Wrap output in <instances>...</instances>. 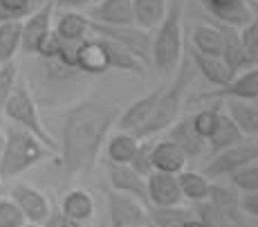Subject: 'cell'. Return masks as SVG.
<instances>
[{"mask_svg":"<svg viewBox=\"0 0 258 227\" xmlns=\"http://www.w3.org/2000/svg\"><path fill=\"white\" fill-rule=\"evenodd\" d=\"M117 122V110L101 101L86 99L68 110L63 120V144L58 146L68 176L88 174L94 166L108 131Z\"/></svg>","mask_w":258,"mask_h":227,"instance_id":"1","label":"cell"},{"mask_svg":"<svg viewBox=\"0 0 258 227\" xmlns=\"http://www.w3.org/2000/svg\"><path fill=\"white\" fill-rule=\"evenodd\" d=\"M184 0H168V12L164 21L155 27L151 38V66L162 75H173L184 56Z\"/></svg>","mask_w":258,"mask_h":227,"instance_id":"2","label":"cell"},{"mask_svg":"<svg viewBox=\"0 0 258 227\" xmlns=\"http://www.w3.org/2000/svg\"><path fill=\"white\" fill-rule=\"evenodd\" d=\"M54 151H49L38 137H34L29 131L21 126H9L5 131V146L0 151V178H16L27 169L36 166L49 157Z\"/></svg>","mask_w":258,"mask_h":227,"instance_id":"3","label":"cell"},{"mask_svg":"<svg viewBox=\"0 0 258 227\" xmlns=\"http://www.w3.org/2000/svg\"><path fill=\"white\" fill-rule=\"evenodd\" d=\"M193 70H196V68H193V63H191V56H188L184 50V56H182L180 66L173 72V81L168 83V86H164V90H162L157 108H155V112H153V120L148 122L142 140L144 137H153L160 131H166V128L180 117L182 106H184V101H186L188 86H191V81H193Z\"/></svg>","mask_w":258,"mask_h":227,"instance_id":"4","label":"cell"},{"mask_svg":"<svg viewBox=\"0 0 258 227\" xmlns=\"http://www.w3.org/2000/svg\"><path fill=\"white\" fill-rule=\"evenodd\" d=\"M3 117H7L14 126H21V128H25V131H29L34 137H38L49 151L58 153L56 140H54V137L49 135L47 128L43 126L41 112H38V103H36V99H34L29 86L23 81V79H18L16 86H14L12 95H9L7 103H5Z\"/></svg>","mask_w":258,"mask_h":227,"instance_id":"5","label":"cell"},{"mask_svg":"<svg viewBox=\"0 0 258 227\" xmlns=\"http://www.w3.org/2000/svg\"><path fill=\"white\" fill-rule=\"evenodd\" d=\"M254 162H258V142H240V144L229 146V149L220 153H213V157L202 174L209 180H213V178H229L236 171L254 164Z\"/></svg>","mask_w":258,"mask_h":227,"instance_id":"6","label":"cell"},{"mask_svg":"<svg viewBox=\"0 0 258 227\" xmlns=\"http://www.w3.org/2000/svg\"><path fill=\"white\" fill-rule=\"evenodd\" d=\"M162 90H164V86H157L155 90H151L148 95L140 97V99H135L131 106L123 108L121 115L117 117V128L119 131L133 133L135 137H140L142 140L148 122L153 120V112H155V108H157V101H160Z\"/></svg>","mask_w":258,"mask_h":227,"instance_id":"7","label":"cell"},{"mask_svg":"<svg viewBox=\"0 0 258 227\" xmlns=\"http://www.w3.org/2000/svg\"><path fill=\"white\" fill-rule=\"evenodd\" d=\"M222 101V99H245L256 101L258 99V66H251L247 70L238 72L227 86L216 88L213 92H202V95L193 97L191 101Z\"/></svg>","mask_w":258,"mask_h":227,"instance_id":"8","label":"cell"},{"mask_svg":"<svg viewBox=\"0 0 258 227\" xmlns=\"http://www.w3.org/2000/svg\"><path fill=\"white\" fill-rule=\"evenodd\" d=\"M54 5L52 3H43L38 9H32L27 16L23 18V41H21V50L29 56L36 54V47L43 38L52 32V21H54Z\"/></svg>","mask_w":258,"mask_h":227,"instance_id":"9","label":"cell"},{"mask_svg":"<svg viewBox=\"0 0 258 227\" xmlns=\"http://www.w3.org/2000/svg\"><path fill=\"white\" fill-rule=\"evenodd\" d=\"M108 214H110V227H131V225L151 223L142 202L128 194H119V191L108 194Z\"/></svg>","mask_w":258,"mask_h":227,"instance_id":"10","label":"cell"},{"mask_svg":"<svg viewBox=\"0 0 258 227\" xmlns=\"http://www.w3.org/2000/svg\"><path fill=\"white\" fill-rule=\"evenodd\" d=\"M148 207H177L182 205V189L177 176L164 171H151L146 176Z\"/></svg>","mask_w":258,"mask_h":227,"instance_id":"11","label":"cell"},{"mask_svg":"<svg viewBox=\"0 0 258 227\" xmlns=\"http://www.w3.org/2000/svg\"><path fill=\"white\" fill-rule=\"evenodd\" d=\"M9 198L18 205V209L23 211L27 223H36L43 225L49 216V200L43 191H38L32 185H16L9 191Z\"/></svg>","mask_w":258,"mask_h":227,"instance_id":"12","label":"cell"},{"mask_svg":"<svg viewBox=\"0 0 258 227\" xmlns=\"http://www.w3.org/2000/svg\"><path fill=\"white\" fill-rule=\"evenodd\" d=\"M108 180L112 185V191L119 194H128L137 198L142 205H148V189H146V178L137 174L131 164H108Z\"/></svg>","mask_w":258,"mask_h":227,"instance_id":"13","label":"cell"},{"mask_svg":"<svg viewBox=\"0 0 258 227\" xmlns=\"http://www.w3.org/2000/svg\"><path fill=\"white\" fill-rule=\"evenodd\" d=\"M166 131H168L166 140H171L173 144L180 146V149L186 153V157H200L202 153H207V149H209L207 140H202V137L196 133V128H193L191 115L177 117Z\"/></svg>","mask_w":258,"mask_h":227,"instance_id":"14","label":"cell"},{"mask_svg":"<svg viewBox=\"0 0 258 227\" xmlns=\"http://www.w3.org/2000/svg\"><path fill=\"white\" fill-rule=\"evenodd\" d=\"M90 21L108 27H131L133 5L131 0H99L90 9Z\"/></svg>","mask_w":258,"mask_h":227,"instance_id":"15","label":"cell"},{"mask_svg":"<svg viewBox=\"0 0 258 227\" xmlns=\"http://www.w3.org/2000/svg\"><path fill=\"white\" fill-rule=\"evenodd\" d=\"M216 23V21H213ZM218 27H220L222 32V52H220V59L225 61V66L229 68L231 75H238V72L247 70V68H251L254 63L249 61V56H247L245 47H242L240 43V34H238L236 27H229V25H220V23H216Z\"/></svg>","mask_w":258,"mask_h":227,"instance_id":"16","label":"cell"},{"mask_svg":"<svg viewBox=\"0 0 258 227\" xmlns=\"http://www.w3.org/2000/svg\"><path fill=\"white\" fill-rule=\"evenodd\" d=\"M77 70L86 75H103L110 70L108 52L101 38H83L77 47Z\"/></svg>","mask_w":258,"mask_h":227,"instance_id":"17","label":"cell"},{"mask_svg":"<svg viewBox=\"0 0 258 227\" xmlns=\"http://www.w3.org/2000/svg\"><path fill=\"white\" fill-rule=\"evenodd\" d=\"M186 54L191 56V63L207 81L211 83L213 88H220V86H227V83L234 79V75L229 72V68L225 66L220 56H211V54H202L198 50H193L191 45H184Z\"/></svg>","mask_w":258,"mask_h":227,"instance_id":"18","label":"cell"},{"mask_svg":"<svg viewBox=\"0 0 258 227\" xmlns=\"http://www.w3.org/2000/svg\"><path fill=\"white\" fill-rule=\"evenodd\" d=\"M90 16H86L83 12H77V9H63V14L56 18L54 23V32L61 41L68 43H81L83 38H88L90 34Z\"/></svg>","mask_w":258,"mask_h":227,"instance_id":"19","label":"cell"},{"mask_svg":"<svg viewBox=\"0 0 258 227\" xmlns=\"http://www.w3.org/2000/svg\"><path fill=\"white\" fill-rule=\"evenodd\" d=\"M186 153L171 140H162L153 144V171H164V174L177 176L186 169Z\"/></svg>","mask_w":258,"mask_h":227,"instance_id":"20","label":"cell"},{"mask_svg":"<svg viewBox=\"0 0 258 227\" xmlns=\"http://www.w3.org/2000/svg\"><path fill=\"white\" fill-rule=\"evenodd\" d=\"M225 112L234 120V124L240 128L245 137H256L258 135V103L256 101H245V99H222Z\"/></svg>","mask_w":258,"mask_h":227,"instance_id":"21","label":"cell"},{"mask_svg":"<svg viewBox=\"0 0 258 227\" xmlns=\"http://www.w3.org/2000/svg\"><path fill=\"white\" fill-rule=\"evenodd\" d=\"M133 5V25L153 32L168 12V0H131Z\"/></svg>","mask_w":258,"mask_h":227,"instance_id":"22","label":"cell"},{"mask_svg":"<svg viewBox=\"0 0 258 227\" xmlns=\"http://www.w3.org/2000/svg\"><path fill=\"white\" fill-rule=\"evenodd\" d=\"M209 202L218 207L227 218L231 220V225L240 223L242 218V209H240V191L236 189L234 185L227 187V185H211V191H209Z\"/></svg>","mask_w":258,"mask_h":227,"instance_id":"23","label":"cell"},{"mask_svg":"<svg viewBox=\"0 0 258 227\" xmlns=\"http://www.w3.org/2000/svg\"><path fill=\"white\" fill-rule=\"evenodd\" d=\"M61 211L77 223H86L94 216V198L86 189H70L63 196Z\"/></svg>","mask_w":258,"mask_h":227,"instance_id":"24","label":"cell"},{"mask_svg":"<svg viewBox=\"0 0 258 227\" xmlns=\"http://www.w3.org/2000/svg\"><path fill=\"white\" fill-rule=\"evenodd\" d=\"M240 142H245V135L240 133V128L234 124V120H231L225 110H220L218 126H216V131H213V135L209 137V142H207V144H209V149L213 153H220V151L229 149V146L240 144Z\"/></svg>","mask_w":258,"mask_h":227,"instance_id":"25","label":"cell"},{"mask_svg":"<svg viewBox=\"0 0 258 227\" xmlns=\"http://www.w3.org/2000/svg\"><path fill=\"white\" fill-rule=\"evenodd\" d=\"M191 47L202 54L220 56L222 52V32L216 23H202L193 27L191 34Z\"/></svg>","mask_w":258,"mask_h":227,"instance_id":"26","label":"cell"},{"mask_svg":"<svg viewBox=\"0 0 258 227\" xmlns=\"http://www.w3.org/2000/svg\"><path fill=\"white\" fill-rule=\"evenodd\" d=\"M140 144V137H135L133 133L126 131H117L110 140L106 142V157L112 164H128L133 160Z\"/></svg>","mask_w":258,"mask_h":227,"instance_id":"27","label":"cell"},{"mask_svg":"<svg viewBox=\"0 0 258 227\" xmlns=\"http://www.w3.org/2000/svg\"><path fill=\"white\" fill-rule=\"evenodd\" d=\"M177 182H180V189H182V198L191 202L207 200L213 185L202 171H186V169L177 174Z\"/></svg>","mask_w":258,"mask_h":227,"instance_id":"28","label":"cell"},{"mask_svg":"<svg viewBox=\"0 0 258 227\" xmlns=\"http://www.w3.org/2000/svg\"><path fill=\"white\" fill-rule=\"evenodd\" d=\"M23 41V21L0 23V63H9L21 52Z\"/></svg>","mask_w":258,"mask_h":227,"instance_id":"29","label":"cell"},{"mask_svg":"<svg viewBox=\"0 0 258 227\" xmlns=\"http://www.w3.org/2000/svg\"><path fill=\"white\" fill-rule=\"evenodd\" d=\"M101 41H103V47H106V52H108L110 68H115V70H121V72H137V75H144V63L137 61V59L133 56L128 50H123L121 45L108 41V38H101Z\"/></svg>","mask_w":258,"mask_h":227,"instance_id":"30","label":"cell"},{"mask_svg":"<svg viewBox=\"0 0 258 227\" xmlns=\"http://www.w3.org/2000/svg\"><path fill=\"white\" fill-rule=\"evenodd\" d=\"M191 218V211L184 207H151L148 220L153 227H180Z\"/></svg>","mask_w":258,"mask_h":227,"instance_id":"31","label":"cell"},{"mask_svg":"<svg viewBox=\"0 0 258 227\" xmlns=\"http://www.w3.org/2000/svg\"><path fill=\"white\" fill-rule=\"evenodd\" d=\"M218 120H220V106L205 108V110H198L191 115V124L196 128V133L207 142H209V137L213 135V131H216Z\"/></svg>","mask_w":258,"mask_h":227,"instance_id":"32","label":"cell"},{"mask_svg":"<svg viewBox=\"0 0 258 227\" xmlns=\"http://www.w3.org/2000/svg\"><path fill=\"white\" fill-rule=\"evenodd\" d=\"M196 218L207 227H231V220L209 200L196 202Z\"/></svg>","mask_w":258,"mask_h":227,"instance_id":"33","label":"cell"},{"mask_svg":"<svg viewBox=\"0 0 258 227\" xmlns=\"http://www.w3.org/2000/svg\"><path fill=\"white\" fill-rule=\"evenodd\" d=\"M16 81H18V66H16V61L3 63V66H0V120H3L5 103H7L9 95H12Z\"/></svg>","mask_w":258,"mask_h":227,"instance_id":"34","label":"cell"},{"mask_svg":"<svg viewBox=\"0 0 258 227\" xmlns=\"http://www.w3.org/2000/svg\"><path fill=\"white\" fill-rule=\"evenodd\" d=\"M128 164H131L137 174H142L144 178L151 174V171H153V142H151V137H144V140H140L135 155H133V160L128 162Z\"/></svg>","mask_w":258,"mask_h":227,"instance_id":"35","label":"cell"},{"mask_svg":"<svg viewBox=\"0 0 258 227\" xmlns=\"http://www.w3.org/2000/svg\"><path fill=\"white\" fill-rule=\"evenodd\" d=\"M34 9V0H0V23L23 21Z\"/></svg>","mask_w":258,"mask_h":227,"instance_id":"36","label":"cell"},{"mask_svg":"<svg viewBox=\"0 0 258 227\" xmlns=\"http://www.w3.org/2000/svg\"><path fill=\"white\" fill-rule=\"evenodd\" d=\"M229 178H231V185H234L238 191H242V194H256L258 191V162L236 171V174Z\"/></svg>","mask_w":258,"mask_h":227,"instance_id":"37","label":"cell"},{"mask_svg":"<svg viewBox=\"0 0 258 227\" xmlns=\"http://www.w3.org/2000/svg\"><path fill=\"white\" fill-rule=\"evenodd\" d=\"M238 34H240V43L245 47L249 61L254 66H258V18L254 16L245 27L238 29Z\"/></svg>","mask_w":258,"mask_h":227,"instance_id":"38","label":"cell"},{"mask_svg":"<svg viewBox=\"0 0 258 227\" xmlns=\"http://www.w3.org/2000/svg\"><path fill=\"white\" fill-rule=\"evenodd\" d=\"M27 223L23 211L12 198H0V227H21Z\"/></svg>","mask_w":258,"mask_h":227,"instance_id":"39","label":"cell"},{"mask_svg":"<svg viewBox=\"0 0 258 227\" xmlns=\"http://www.w3.org/2000/svg\"><path fill=\"white\" fill-rule=\"evenodd\" d=\"M43 227H81V223L68 218L61 209H56V211H49V216H47L45 223H43Z\"/></svg>","mask_w":258,"mask_h":227,"instance_id":"40","label":"cell"},{"mask_svg":"<svg viewBox=\"0 0 258 227\" xmlns=\"http://www.w3.org/2000/svg\"><path fill=\"white\" fill-rule=\"evenodd\" d=\"M240 209L245 211V214L258 218V191L256 194H242L240 196Z\"/></svg>","mask_w":258,"mask_h":227,"instance_id":"41","label":"cell"},{"mask_svg":"<svg viewBox=\"0 0 258 227\" xmlns=\"http://www.w3.org/2000/svg\"><path fill=\"white\" fill-rule=\"evenodd\" d=\"M47 3H52L54 7H61V9H77V12H81L83 7H88L94 0H47Z\"/></svg>","mask_w":258,"mask_h":227,"instance_id":"42","label":"cell"},{"mask_svg":"<svg viewBox=\"0 0 258 227\" xmlns=\"http://www.w3.org/2000/svg\"><path fill=\"white\" fill-rule=\"evenodd\" d=\"M180 227H207V225H205V223H200L198 218H188L186 223H182Z\"/></svg>","mask_w":258,"mask_h":227,"instance_id":"43","label":"cell"},{"mask_svg":"<svg viewBox=\"0 0 258 227\" xmlns=\"http://www.w3.org/2000/svg\"><path fill=\"white\" fill-rule=\"evenodd\" d=\"M3 146H5V131L0 128V151H3Z\"/></svg>","mask_w":258,"mask_h":227,"instance_id":"44","label":"cell"},{"mask_svg":"<svg viewBox=\"0 0 258 227\" xmlns=\"http://www.w3.org/2000/svg\"><path fill=\"white\" fill-rule=\"evenodd\" d=\"M251 12H254V16L258 18V3H256V5H251Z\"/></svg>","mask_w":258,"mask_h":227,"instance_id":"45","label":"cell"},{"mask_svg":"<svg viewBox=\"0 0 258 227\" xmlns=\"http://www.w3.org/2000/svg\"><path fill=\"white\" fill-rule=\"evenodd\" d=\"M21 227H43V225H36V223H23Z\"/></svg>","mask_w":258,"mask_h":227,"instance_id":"46","label":"cell"},{"mask_svg":"<svg viewBox=\"0 0 258 227\" xmlns=\"http://www.w3.org/2000/svg\"><path fill=\"white\" fill-rule=\"evenodd\" d=\"M131 227H153V225L148 223V225H131Z\"/></svg>","mask_w":258,"mask_h":227,"instance_id":"47","label":"cell"},{"mask_svg":"<svg viewBox=\"0 0 258 227\" xmlns=\"http://www.w3.org/2000/svg\"><path fill=\"white\" fill-rule=\"evenodd\" d=\"M247 3H249V5H256V3H258V0H247Z\"/></svg>","mask_w":258,"mask_h":227,"instance_id":"48","label":"cell"},{"mask_svg":"<svg viewBox=\"0 0 258 227\" xmlns=\"http://www.w3.org/2000/svg\"><path fill=\"white\" fill-rule=\"evenodd\" d=\"M0 194H3V178H0Z\"/></svg>","mask_w":258,"mask_h":227,"instance_id":"49","label":"cell"},{"mask_svg":"<svg viewBox=\"0 0 258 227\" xmlns=\"http://www.w3.org/2000/svg\"><path fill=\"white\" fill-rule=\"evenodd\" d=\"M256 103H258V99H256Z\"/></svg>","mask_w":258,"mask_h":227,"instance_id":"50","label":"cell"},{"mask_svg":"<svg viewBox=\"0 0 258 227\" xmlns=\"http://www.w3.org/2000/svg\"><path fill=\"white\" fill-rule=\"evenodd\" d=\"M0 66H3V63H0Z\"/></svg>","mask_w":258,"mask_h":227,"instance_id":"51","label":"cell"}]
</instances>
